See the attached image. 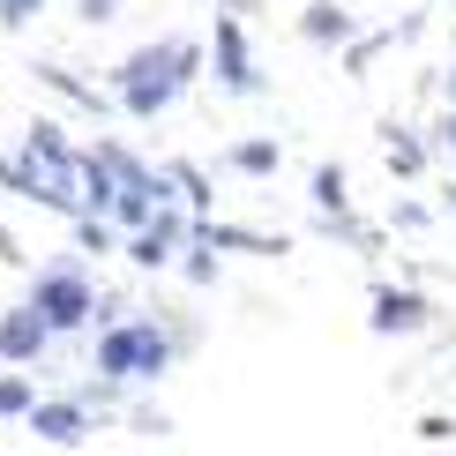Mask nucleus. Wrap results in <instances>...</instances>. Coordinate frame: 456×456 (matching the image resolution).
Segmentation results:
<instances>
[{"mask_svg": "<svg viewBox=\"0 0 456 456\" xmlns=\"http://www.w3.org/2000/svg\"><path fill=\"white\" fill-rule=\"evenodd\" d=\"M180 352H187V330H173L158 314H120V322L98 330V352L90 359H98L105 382H158Z\"/></svg>", "mask_w": 456, "mask_h": 456, "instance_id": "obj_1", "label": "nucleus"}, {"mask_svg": "<svg viewBox=\"0 0 456 456\" xmlns=\"http://www.w3.org/2000/svg\"><path fill=\"white\" fill-rule=\"evenodd\" d=\"M112 98H120V112H135V120H150V112H165L180 98V75H173V37H158V45H135L120 68H112Z\"/></svg>", "mask_w": 456, "mask_h": 456, "instance_id": "obj_2", "label": "nucleus"}, {"mask_svg": "<svg viewBox=\"0 0 456 456\" xmlns=\"http://www.w3.org/2000/svg\"><path fill=\"white\" fill-rule=\"evenodd\" d=\"M30 307L45 314L53 337H75L98 322V292H90V277L75 270V262H45V270L30 277Z\"/></svg>", "mask_w": 456, "mask_h": 456, "instance_id": "obj_3", "label": "nucleus"}, {"mask_svg": "<svg viewBox=\"0 0 456 456\" xmlns=\"http://www.w3.org/2000/svg\"><path fill=\"white\" fill-rule=\"evenodd\" d=\"M210 75H217V90H232V98H255L262 90V68H255V53H247L240 8H224L210 23Z\"/></svg>", "mask_w": 456, "mask_h": 456, "instance_id": "obj_4", "label": "nucleus"}, {"mask_svg": "<svg viewBox=\"0 0 456 456\" xmlns=\"http://www.w3.org/2000/svg\"><path fill=\"white\" fill-rule=\"evenodd\" d=\"M187 224H195V210L165 202V210L150 217L142 232H127V240H120V247H127V262H135V270H173V262H180V247H187Z\"/></svg>", "mask_w": 456, "mask_h": 456, "instance_id": "obj_5", "label": "nucleus"}, {"mask_svg": "<svg viewBox=\"0 0 456 456\" xmlns=\"http://www.w3.org/2000/svg\"><path fill=\"white\" fill-rule=\"evenodd\" d=\"M45 345H53V330H45V314L30 299L23 307H0V367H37Z\"/></svg>", "mask_w": 456, "mask_h": 456, "instance_id": "obj_6", "label": "nucleus"}, {"mask_svg": "<svg viewBox=\"0 0 456 456\" xmlns=\"http://www.w3.org/2000/svg\"><path fill=\"white\" fill-rule=\"evenodd\" d=\"M23 427L37 442H53V449H75V442H90V404L83 396H37Z\"/></svg>", "mask_w": 456, "mask_h": 456, "instance_id": "obj_7", "label": "nucleus"}, {"mask_svg": "<svg viewBox=\"0 0 456 456\" xmlns=\"http://www.w3.org/2000/svg\"><path fill=\"white\" fill-rule=\"evenodd\" d=\"M427 322H434V307L411 292V284H382L374 307H367V330H374V337H419Z\"/></svg>", "mask_w": 456, "mask_h": 456, "instance_id": "obj_8", "label": "nucleus"}, {"mask_svg": "<svg viewBox=\"0 0 456 456\" xmlns=\"http://www.w3.org/2000/svg\"><path fill=\"white\" fill-rule=\"evenodd\" d=\"M187 240L217 247V255H284V247H292V240H277V232H247V224H224V217H195V224H187Z\"/></svg>", "mask_w": 456, "mask_h": 456, "instance_id": "obj_9", "label": "nucleus"}, {"mask_svg": "<svg viewBox=\"0 0 456 456\" xmlns=\"http://www.w3.org/2000/svg\"><path fill=\"white\" fill-rule=\"evenodd\" d=\"M299 37H307V45L345 53L352 37H359V23H352V8H337V0H307V8H299Z\"/></svg>", "mask_w": 456, "mask_h": 456, "instance_id": "obj_10", "label": "nucleus"}, {"mask_svg": "<svg viewBox=\"0 0 456 456\" xmlns=\"http://www.w3.org/2000/svg\"><path fill=\"white\" fill-rule=\"evenodd\" d=\"M30 75H37V83L53 90V98H68V105H83V112H112V105H120V98H112V90L83 83V75H75V68H61V61H37Z\"/></svg>", "mask_w": 456, "mask_h": 456, "instance_id": "obj_11", "label": "nucleus"}, {"mask_svg": "<svg viewBox=\"0 0 456 456\" xmlns=\"http://www.w3.org/2000/svg\"><path fill=\"white\" fill-rule=\"evenodd\" d=\"M224 165H232L240 180H277V165H284V150L270 135H240L232 150H224Z\"/></svg>", "mask_w": 456, "mask_h": 456, "instance_id": "obj_12", "label": "nucleus"}, {"mask_svg": "<svg viewBox=\"0 0 456 456\" xmlns=\"http://www.w3.org/2000/svg\"><path fill=\"white\" fill-rule=\"evenodd\" d=\"M165 180H173V195H180L195 217H217V187H210V173H202V165L173 158V165H165Z\"/></svg>", "mask_w": 456, "mask_h": 456, "instance_id": "obj_13", "label": "nucleus"}, {"mask_svg": "<svg viewBox=\"0 0 456 456\" xmlns=\"http://www.w3.org/2000/svg\"><path fill=\"white\" fill-rule=\"evenodd\" d=\"M382 158H389L396 180H419L427 173V142L411 135V127H382Z\"/></svg>", "mask_w": 456, "mask_h": 456, "instance_id": "obj_14", "label": "nucleus"}, {"mask_svg": "<svg viewBox=\"0 0 456 456\" xmlns=\"http://www.w3.org/2000/svg\"><path fill=\"white\" fill-rule=\"evenodd\" d=\"M307 195H314V210H322V217H345V210H352V180H345V165H314Z\"/></svg>", "mask_w": 456, "mask_h": 456, "instance_id": "obj_15", "label": "nucleus"}, {"mask_svg": "<svg viewBox=\"0 0 456 456\" xmlns=\"http://www.w3.org/2000/svg\"><path fill=\"white\" fill-rule=\"evenodd\" d=\"M0 187H8V195H23V202H37V187H45V173H37V165L23 158V150H8V158H0Z\"/></svg>", "mask_w": 456, "mask_h": 456, "instance_id": "obj_16", "label": "nucleus"}, {"mask_svg": "<svg viewBox=\"0 0 456 456\" xmlns=\"http://www.w3.org/2000/svg\"><path fill=\"white\" fill-rule=\"evenodd\" d=\"M30 404H37L30 374H23V367H8V374H0V419H30Z\"/></svg>", "mask_w": 456, "mask_h": 456, "instance_id": "obj_17", "label": "nucleus"}, {"mask_svg": "<svg viewBox=\"0 0 456 456\" xmlns=\"http://www.w3.org/2000/svg\"><path fill=\"white\" fill-rule=\"evenodd\" d=\"M112 240H120V224H112V217H75V247H83V255H112Z\"/></svg>", "mask_w": 456, "mask_h": 456, "instance_id": "obj_18", "label": "nucleus"}, {"mask_svg": "<svg viewBox=\"0 0 456 456\" xmlns=\"http://www.w3.org/2000/svg\"><path fill=\"white\" fill-rule=\"evenodd\" d=\"M382 53H389V30H359L352 45H345V75H367Z\"/></svg>", "mask_w": 456, "mask_h": 456, "instance_id": "obj_19", "label": "nucleus"}, {"mask_svg": "<svg viewBox=\"0 0 456 456\" xmlns=\"http://www.w3.org/2000/svg\"><path fill=\"white\" fill-rule=\"evenodd\" d=\"M180 277L210 292V284H217V247H195V240H187V247H180Z\"/></svg>", "mask_w": 456, "mask_h": 456, "instance_id": "obj_20", "label": "nucleus"}, {"mask_svg": "<svg viewBox=\"0 0 456 456\" xmlns=\"http://www.w3.org/2000/svg\"><path fill=\"white\" fill-rule=\"evenodd\" d=\"M45 0H0V30H30Z\"/></svg>", "mask_w": 456, "mask_h": 456, "instance_id": "obj_21", "label": "nucleus"}, {"mask_svg": "<svg viewBox=\"0 0 456 456\" xmlns=\"http://www.w3.org/2000/svg\"><path fill=\"white\" fill-rule=\"evenodd\" d=\"M127 427H135V434H173V419H165L158 404H135V411H127Z\"/></svg>", "mask_w": 456, "mask_h": 456, "instance_id": "obj_22", "label": "nucleus"}, {"mask_svg": "<svg viewBox=\"0 0 456 456\" xmlns=\"http://www.w3.org/2000/svg\"><path fill=\"white\" fill-rule=\"evenodd\" d=\"M75 15H83V23L98 30V23H112V15H120V0H75Z\"/></svg>", "mask_w": 456, "mask_h": 456, "instance_id": "obj_23", "label": "nucleus"}, {"mask_svg": "<svg viewBox=\"0 0 456 456\" xmlns=\"http://www.w3.org/2000/svg\"><path fill=\"white\" fill-rule=\"evenodd\" d=\"M449 434H456V427L442 419V411H427V419H419V442H449Z\"/></svg>", "mask_w": 456, "mask_h": 456, "instance_id": "obj_24", "label": "nucleus"}, {"mask_svg": "<svg viewBox=\"0 0 456 456\" xmlns=\"http://www.w3.org/2000/svg\"><path fill=\"white\" fill-rule=\"evenodd\" d=\"M434 142H442V150H449V158H456V105L442 112V127H434Z\"/></svg>", "mask_w": 456, "mask_h": 456, "instance_id": "obj_25", "label": "nucleus"}, {"mask_svg": "<svg viewBox=\"0 0 456 456\" xmlns=\"http://www.w3.org/2000/svg\"><path fill=\"white\" fill-rule=\"evenodd\" d=\"M0 262H15V240H8V224H0Z\"/></svg>", "mask_w": 456, "mask_h": 456, "instance_id": "obj_26", "label": "nucleus"}, {"mask_svg": "<svg viewBox=\"0 0 456 456\" xmlns=\"http://www.w3.org/2000/svg\"><path fill=\"white\" fill-rule=\"evenodd\" d=\"M449 105H456V68H449Z\"/></svg>", "mask_w": 456, "mask_h": 456, "instance_id": "obj_27", "label": "nucleus"}, {"mask_svg": "<svg viewBox=\"0 0 456 456\" xmlns=\"http://www.w3.org/2000/svg\"><path fill=\"white\" fill-rule=\"evenodd\" d=\"M449 210H456V187H449Z\"/></svg>", "mask_w": 456, "mask_h": 456, "instance_id": "obj_28", "label": "nucleus"}]
</instances>
